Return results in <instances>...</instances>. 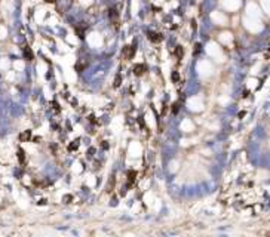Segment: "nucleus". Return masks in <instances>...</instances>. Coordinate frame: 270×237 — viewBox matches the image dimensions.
Instances as JSON below:
<instances>
[{
	"label": "nucleus",
	"mask_w": 270,
	"mask_h": 237,
	"mask_svg": "<svg viewBox=\"0 0 270 237\" xmlns=\"http://www.w3.org/2000/svg\"><path fill=\"white\" fill-rule=\"evenodd\" d=\"M147 36H148V39H150L151 42H154V43H159L160 40H162V34L153 33V31H147Z\"/></svg>",
	"instance_id": "1"
},
{
	"label": "nucleus",
	"mask_w": 270,
	"mask_h": 237,
	"mask_svg": "<svg viewBox=\"0 0 270 237\" xmlns=\"http://www.w3.org/2000/svg\"><path fill=\"white\" fill-rule=\"evenodd\" d=\"M147 70V67L144 65V64H137L135 67H134V74H137V76H141L144 71Z\"/></svg>",
	"instance_id": "2"
},
{
	"label": "nucleus",
	"mask_w": 270,
	"mask_h": 237,
	"mask_svg": "<svg viewBox=\"0 0 270 237\" xmlns=\"http://www.w3.org/2000/svg\"><path fill=\"white\" fill-rule=\"evenodd\" d=\"M24 56H25V59H28V61H31V59L34 58V55H33V51H31L28 46H25V48H24Z\"/></svg>",
	"instance_id": "3"
},
{
	"label": "nucleus",
	"mask_w": 270,
	"mask_h": 237,
	"mask_svg": "<svg viewBox=\"0 0 270 237\" xmlns=\"http://www.w3.org/2000/svg\"><path fill=\"white\" fill-rule=\"evenodd\" d=\"M30 136H31V132H30V130H25L24 134L19 135V139H21V141H27V139H30Z\"/></svg>",
	"instance_id": "4"
},
{
	"label": "nucleus",
	"mask_w": 270,
	"mask_h": 237,
	"mask_svg": "<svg viewBox=\"0 0 270 237\" xmlns=\"http://www.w3.org/2000/svg\"><path fill=\"white\" fill-rule=\"evenodd\" d=\"M128 176H129V184H132V182L135 181V176H137V173H135L134 170H129V172H128Z\"/></svg>",
	"instance_id": "5"
},
{
	"label": "nucleus",
	"mask_w": 270,
	"mask_h": 237,
	"mask_svg": "<svg viewBox=\"0 0 270 237\" xmlns=\"http://www.w3.org/2000/svg\"><path fill=\"white\" fill-rule=\"evenodd\" d=\"M183 48H181V46H177V49H175V55H177V56H178V58H181V56H183Z\"/></svg>",
	"instance_id": "6"
},
{
	"label": "nucleus",
	"mask_w": 270,
	"mask_h": 237,
	"mask_svg": "<svg viewBox=\"0 0 270 237\" xmlns=\"http://www.w3.org/2000/svg\"><path fill=\"white\" fill-rule=\"evenodd\" d=\"M120 83H122V77H120V74H117V76H116V79H114V86H116V87H119V86H120Z\"/></svg>",
	"instance_id": "7"
},
{
	"label": "nucleus",
	"mask_w": 270,
	"mask_h": 237,
	"mask_svg": "<svg viewBox=\"0 0 270 237\" xmlns=\"http://www.w3.org/2000/svg\"><path fill=\"white\" fill-rule=\"evenodd\" d=\"M18 157H19V161L24 163V151L22 150H18Z\"/></svg>",
	"instance_id": "8"
},
{
	"label": "nucleus",
	"mask_w": 270,
	"mask_h": 237,
	"mask_svg": "<svg viewBox=\"0 0 270 237\" xmlns=\"http://www.w3.org/2000/svg\"><path fill=\"white\" fill-rule=\"evenodd\" d=\"M79 147V141H73V144H70V150H76V148H77Z\"/></svg>",
	"instance_id": "9"
},
{
	"label": "nucleus",
	"mask_w": 270,
	"mask_h": 237,
	"mask_svg": "<svg viewBox=\"0 0 270 237\" xmlns=\"http://www.w3.org/2000/svg\"><path fill=\"white\" fill-rule=\"evenodd\" d=\"M172 80H174L175 83L180 80V76H178V73H177V71H175V73H172Z\"/></svg>",
	"instance_id": "10"
},
{
	"label": "nucleus",
	"mask_w": 270,
	"mask_h": 237,
	"mask_svg": "<svg viewBox=\"0 0 270 237\" xmlns=\"http://www.w3.org/2000/svg\"><path fill=\"white\" fill-rule=\"evenodd\" d=\"M117 17V12H116V9H110V18H116Z\"/></svg>",
	"instance_id": "11"
},
{
	"label": "nucleus",
	"mask_w": 270,
	"mask_h": 237,
	"mask_svg": "<svg viewBox=\"0 0 270 237\" xmlns=\"http://www.w3.org/2000/svg\"><path fill=\"white\" fill-rule=\"evenodd\" d=\"M45 2H48V3H55V0H45Z\"/></svg>",
	"instance_id": "12"
}]
</instances>
